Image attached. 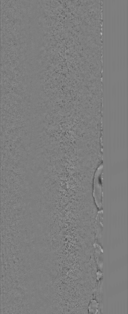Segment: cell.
<instances>
[{"label": "cell", "mask_w": 128, "mask_h": 314, "mask_svg": "<svg viewBox=\"0 0 128 314\" xmlns=\"http://www.w3.org/2000/svg\"><path fill=\"white\" fill-rule=\"evenodd\" d=\"M101 172L94 180L93 195L95 204L99 210H103V189Z\"/></svg>", "instance_id": "6da1fadb"}]
</instances>
